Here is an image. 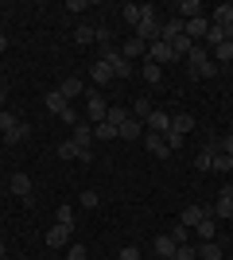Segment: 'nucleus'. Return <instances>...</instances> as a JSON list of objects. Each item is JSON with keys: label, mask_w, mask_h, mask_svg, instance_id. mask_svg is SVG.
Masks as SVG:
<instances>
[{"label": "nucleus", "mask_w": 233, "mask_h": 260, "mask_svg": "<svg viewBox=\"0 0 233 260\" xmlns=\"http://www.w3.org/2000/svg\"><path fill=\"white\" fill-rule=\"evenodd\" d=\"M159 27H163V20H159V16L148 8V12H144V20L136 23V39H144V43H155V39H159Z\"/></svg>", "instance_id": "nucleus-3"}, {"label": "nucleus", "mask_w": 233, "mask_h": 260, "mask_svg": "<svg viewBox=\"0 0 233 260\" xmlns=\"http://www.w3.org/2000/svg\"><path fill=\"white\" fill-rule=\"evenodd\" d=\"M210 23H214V27H225V23H233V4H218V8L210 12Z\"/></svg>", "instance_id": "nucleus-23"}, {"label": "nucleus", "mask_w": 233, "mask_h": 260, "mask_svg": "<svg viewBox=\"0 0 233 260\" xmlns=\"http://www.w3.org/2000/svg\"><path fill=\"white\" fill-rule=\"evenodd\" d=\"M140 124H148V117H152V105H148V98H140V101H132V109H128Z\"/></svg>", "instance_id": "nucleus-28"}, {"label": "nucleus", "mask_w": 233, "mask_h": 260, "mask_svg": "<svg viewBox=\"0 0 233 260\" xmlns=\"http://www.w3.org/2000/svg\"><path fill=\"white\" fill-rule=\"evenodd\" d=\"M8 190H12V194H16V198H23V202H31V179H27V175H23V171H16V175H12Z\"/></svg>", "instance_id": "nucleus-13"}, {"label": "nucleus", "mask_w": 233, "mask_h": 260, "mask_svg": "<svg viewBox=\"0 0 233 260\" xmlns=\"http://www.w3.org/2000/svg\"><path fill=\"white\" fill-rule=\"evenodd\" d=\"M171 237H175L179 245H190V241H187V237H190V229H187V225H175V229H171Z\"/></svg>", "instance_id": "nucleus-43"}, {"label": "nucleus", "mask_w": 233, "mask_h": 260, "mask_svg": "<svg viewBox=\"0 0 233 260\" xmlns=\"http://www.w3.org/2000/svg\"><path fill=\"white\" fill-rule=\"evenodd\" d=\"M183 62H187L190 78H214V74H218V62L210 58V51H206L202 43H194V51H190Z\"/></svg>", "instance_id": "nucleus-1"}, {"label": "nucleus", "mask_w": 233, "mask_h": 260, "mask_svg": "<svg viewBox=\"0 0 233 260\" xmlns=\"http://www.w3.org/2000/svg\"><path fill=\"white\" fill-rule=\"evenodd\" d=\"M78 155H82V152L74 148V140H70V136H66L62 144H58V159H78Z\"/></svg>", "instance_id": "nucleus-32"}, {"label": "nucleus", "mask_w": 233, "mask_h": 260, "mask_svg": "<svg viewBox=\"0 0 233 260\" xmlns=\"http://www.w3.org/2000/svg\"><path fill=\"white\" fill-rule=\"evenodd\" d=\"M43 105L51 109V113H55V117H62V113H66V109H70V101L62 98V93H58V89H51V93H47V98H43Z\"/></svg>", "instance_id": "nucleus-21"}, {"label": "nucleus", "mask_w": 233, "mask_h": 260, "mask_svg": "<svg viewBox=\"0 0 233 260\" xmlns=\"http://www.w3.org/2000/svg\"><path fill=\"white\" fill-rule=\"evenodd\" d=\"M190 128H194V117H190V113H171V132H175V136H187Z\"/></svg>", "instance_id": "nucleus-18"}, {"label": "nucleus", "mask_w": 233, "mask_h": 260, "mask_svg": "<svg viewBox=\"0 0 233 260\" xmlns=\"http://www.w3.org/2000/svg\"><path fill=\"white\" fill-rule=\"evenodd\" d=\"M128 117H132V113H128V109H124V105H109V113H105V120H109L113 128H121V124H124V120H128Z\"/></svg>", "instance_id": "nucleus-25"}, {"label": "nucleus", "mask_w": 233, "mask_h": 260, "mask_svg": "<svg viewBox=\"0 0 233 260\" xmlns=\"http://www.w3.org/2000/svg\"><path fill=\"white\" fill-rule=\"evenodd\" d=\"M121 54H124V58H128V62H132V58H140V54H148V43H144V39H136V35H128V39H124V43H121Z\"/></svg>", "instance_id": "nucleus-16"}, {"label": "nucleus", "mask_w": 233, "mask_h": 260, "mask_svg": "<svg viewBox=\"0 0 233 260\" xmlns=\"http://www.w3.org/2000/svg\"><path fill=\"white\" fill-rule=\"evenodd\" d=\"M58 93H62L66 101H74V98L86 93V82H82V78H62V82H58Z\"/></svg>", "instance_id": "nucleus-15"}, {"label": "nucleus", "mask_w": 233, "mask_h": 260, "mask_svg": "<svg viewBox=\"0 0 233 260\" xmlns=\"http://www.w3.org/2000/svg\"><path fill=\"white\" fill-rule=\"evenodd\" d=\"M140 74L148 78V86H159V82H163V66H155V62L144 58V70H140Z\"/></svg>", "instance_id": "nucleus-27"}, {"label": "nucleus", "mask_w": 233, "mask_h": 260, "mask_svg": "<svg viewBox=\"0 0 233 260\" xmlns=\"http://www.w3.org/2000/svg\"><path fill=\"white\" fill-rule=\"evenodd\" d=\"M144 4H121V20L124 23H132V27H136V23H140V20H144Z\"/></svg>", "instance_id": "nucleus-22"}, {"label": "nucleus", "mask_w": 233, "mask_h": 260, "mask_svg": "<svg viewBox=\"0 0 233 260\" xmlns=\"http://www.w3.org/2000/svg\"><path fill=\"white\" fill-rule=\"evenodd\" d=\"M0 260H12V256H8V252H4V256H0Z\"/></svg>", "instance_id": "nucleus-48"}, {"label": "nucleus", "mask_w": 233, "mask_h": 260, "mask_svg": "<svg viewBox=\"0 0 233 260\" xmlns=\"http://www.w3.org/2000/svg\"><path fill=\"white\" fill-rule=\"evenodd\" d=\"M117 136H121V140H144V124H140L136 117H128L121 128H117Z\"/></svg>", "instance_id": "nucleus-17"}, {"label": "nucleus", "mask_w": 233, "mask_h": 260, "mask_svg": "<svg viewBox=\"0 0 233 260\" xmlns=\"http://www.w3.org/2000/svg\"><path fill=\"white\" fill-rule=\"evenodd\" d=\"M152 249H155V256H159V260H171V256H175V249H179V241L171 237V233H159Z\"/></svg>", "instance_id": "nucleus-14"}, {"label": "nucleus", "mask_w": 233, "mask_h": 260, "mask_svg": "<svg viewBox=\"0 0 233 260\" xmlns=\"http://www.w3.org/2000/svg\"><path fill=\"white\" fill-rule=\"evenodd\" d=\"M175 260H198V245H179Z\"/></svg>", "instance_id": "nucleus-35"}, {"label": "nucleus", "mask_w": 233, "mask_h": 260, "mask_svg": "<svg viewBox=\"0 0 233 260\" xmlns=\"http://www.w3.org/2000/svg\"><path fill=\"white\" fill-rule=\"evenodd\" d=\"M202 12L206 8H202L198 0H183V4H179V20H198Z\"/></svg>", "instance_id": "nucleus-24"}, {"label": "nucleus", "mask_w": 233, "mask_h": 260, "mask_svg": "<svg viewBox=\"0 0 233 260\" xmlns=\"http://www.w3.org/2000/svg\"><path fill=\"white\" fill-rule=\"evenodd\" d=\"M117 260H144V256H140V249H136V245H124Z\"/></svg>", "instance_id": "nucleus-42"}, {"label": "nucleus", "mask_w": 233, "mask_h": 260, "mask_svg": "<svg viewBox=\"0 0 233 260\" xmlns=\"http://www.w3.org/2000/svg\"><path fill=\"white\" fill-rule=\"evenodd\" d=\"M78 202H82L86 210H93V206L101 202V194H97V190H82V198H78Z\"/></svg>", "instance_id": "nucleus-37"}, {"label": "nucleus", "mask_w": 233, "mask_h": 260, "mask_svg": "<svg viewBox=\"0 0 233 260\" xmlns=\"http://www.w3.org/2000/svg\"><path fill=\"white\" fill-rule=\"evenodd\" d=\"M70 229H74V225H51L43 241L51 245V249H66V245H70Z\"/></svg>", "instance_id": "nucleus-12"}, {"label": "nucleus", "mask_w": 233, "mask_h": 260, "mask_svg": "<svg viewBox=\"0 0 233 260\" xmlns=\"http://www.w3.org/2000/svg\"><path fill=\"white\" fill-rule=\"evenodd\" d=\"M97 58H101V62H109L117 78H132V62H128V58L121 54V47H113V43H109V47H101Z\"/></svg>", "instance_id": "nucleus-2"}, {"label": "nucleus", "mask_w": 233, "mask_h": 260, "mask_svg": "<svg viewBox=\"0 0 233 260\" xmlns=\"http://www.w3.org/2000/svg\"><path fill=\"white\" fill-rule=\"evenodd\" d=\"M89 78H93L97 86H105V82H113L117 74H113V66H109V62H101V58H97V62L89 66Z\"/></svg>", "instance_id": "nucleus-19"}, {"label": "nucleus", "mask_w": 233, "mask_h": 260, "mask_svg": "<svg viewBox=\"0 0 233 260\" xmlns=\"http://www.w3.org/2000/svg\"><path fill=\"white\" fill-rule=\"evenodd\" d=\"M194 167H198V171H210V167H214V155L206 152V148H202V152H198V159H194Z\"/></svg>", "instance_id": "nucleus-39"}, {"label": "nucleus", "mask_w": 233, "mask_h": 260, "mask_svg": "<svg viewBox=\"0 0 233 260\" xmlns=\"http://www.w3.org/2000/svg\"><path fill=\"white\" fill-rule=\"evenodd\" d=\"M206 31H210V20H206V16H198V20H183V35H187L190 43H194V39H206Z\"/></svg>", "instance_id": "nucleus-10"}, {"label": "nucleus", "mask_w": 233, "mask_h": 260, "mask_svg": "<svg viewBox=\"0 0 233 260\" xmlns=\"http://www.w3.org/2000/svg\"><path fill=\"white\" fill-rule=\"evenodd\" d=\"M105 113H109V101L101 98L97 89H89V93H86V120H89V124H101Z\"/></svg>", "instance_id": "nucleus-4"}, {"label": "nucleus", "mask_w": 233, "mask_h": 260, "mask_svg": "<svg viewBox=\"0 0 233 260\" xmlns=\"http://www.w3.org/2000/svg\"><path fill=\"white\" fill-rule=\"evenodd\" d=\"M58 120H62V124H66V128H74L78 120H82V113H78V109L70 105V109H66V113H62V117H58Z\"/></svg>", "instance_id": "nucleus-40"}, {"label": "nucleus", "mask_w": 233, "mask_h": 260, "mask_svg": "<svg viewBox=\"0 0 233 260\" xmlns=\"http://www.w3.org/2000/svg\"><path fill=\"white\" fill-rule=\"evenodd\" d=\"M58 225H74V206H58Z\"/></svg>", "instance_id": "nucleus-41"}, {"label": "nucleus", "mask_w": 233, "mask_h": 260, "mask_svg": "<svg viewBox=\"0 0 233 260\" xmlns=\"http://www.w3.org/2000/svg\"><path fill=\"white\" fill-rule=\"evenodd\" d=\"M93 140H117V128L109 120H101V124H93Z\"/></svg>", "instance_id": "nucleus-30"}, {"label": "nucleus", "mask_w": 233, "mask_h": 260, "mask_svg": "<svg viewBox=\"0 0 233 260\" xmlns=\"http://www.w3.org/2000/svg\"><path fill=\"white\" fill-rule=\"evenodd\" d=\"M210 58H214L218 66H222V62H233V43H218V47H214V54H210Z\"/></svg>", "instance_id": "nucleus-29"}, {"label": "nucleus", "mask_w": 233, "mask_h": 260, "mask_svg": "<svg viewBox=\"0 0 233 260\" xmlns=\"http://www.w3.org/2000/svg\"><path fill=\"white\" fill-rule=\"evenodd\" d=\"M194 233H198L202 241H214V217H202L198 225H194Z\"/></svg>", "instance_id": "nucleus-33"}, {"label": "nucleus", "mask_w": 233, "mask_h": 260, "mask_svg": "<svg viewBox=\"0 0 233 260\" xmlns=\"http://www.w3.org/2000/svg\"><path fill=\"white\" fill-rule=\"evenodd\" d=\"M4 47H8V35H4V31H0V54H4Z\"/></svg>", "instance_id": "nucleus-45"}, {"label": "nucleus", "mask_w": 233, "mask_h": 260, "mask_svg": "<svg viewBox=\"0 0 233 260\" xmlns=\"http://www.w3.org/2000/svg\"><path fill=\"white\" fill-rule=\"evenodd\" d=\"M144 132H159V136H167V132H171V113H163V109H152V117H148Z\"/></svg>", "instance_id": "nucleus-9"}, {"label": "nucleus", "mask_w": 233, "mask_h": 260, "mask_svg": "<svg viewBox=\"0 0 233 260\" xmlns=\"http://www.w3.org/2000/svg\"><path fill=\"white\" fill-rule=\"evenodd\" d=\"M0 105H4V82H0Z\"/></svg>", "instance_id": "nucleus-46"}, {"label": "nucleus", "mask_w": 233, "mask_h": 260, "mask_svg": "<svg viewBox=\"0 0 233 260\" xmlns=\"http://www.w3.org/2000/svg\"><path fill=\"white\" fill-rule=\"evenodd\" d=\"M202 217H214V214H210V206H198V202H190V206L183 210V214H179V225L194 229V225L202 221Z\"/></svg>", "instance_id": "nucleus-6"}, {"label": "nucleus", "mask_w": 233, "mask_h": 260, "mask_svg": "<svg viewBox=\"0 0 233 260\" xmlns=\"http://www.w3.org/2000/svg\"><path fill=\"white\" fill-rule=\"evenodd\" d=\"M66 260H86V245H70V249H66Z\"/></svg>", "instance_id": "nucleus-44"}, {"label": "nucleus", "mask_w": 233, "mask_h": 260, "mask_svg": "<svg viewBox=\"0 0 233 260\" xmlns=\"http://www.w3.org/2000/svg\"><path fill=\"white\" fill-rule=\"evenodd\" d=\"M0 256H4V237H0Z\"/></svg>", "instance_id": "nucleus-47"}, {"label": "nucleus", "mask_w": 233, "mask_h": 260, "mask_svg": "<svg viewBox=\"0 0 233 260\" xmlns=\"http://www.w3.org/2000/svg\"><path fill=\"white\" fill-rule=\"evenodd\" d=\"M206 43H210V47L225 43V31H222V27H214V23H210V31H206Z\"/></svg>", "instance_id": "nucleus-38"}, {"label": "nucleus", "mask_w": 233, "mask_h": 260, "mask_svg": "<svg viewBox=\"0 0 233 260\" xmlns=\"http://www.w3.org/2000/svg\"><path fill=\"white\" fill-rule=\"evenodd\" d=\"M179 35H183V20H163V27H159V39H163V43H175Z\"/></svg>", "instance_id": "nucleus-20"}, {"label": "nucleus", "mask_w": 233, "mask_h": 260, "mask_svg": "<svg viewBox=\"0 0 233 260\" xmlns=\"http://www.w3.org/2000/svg\"><path fill=\"white\" fill-rule=\"evenodd\" d=\"M74 43H93V27H89V23H82V27H74Z\"/></svg>", "instance_id": "nucleus-34"}, {"label": "nucleus", "mask_w": 233, "mask_h": 260, "mask_svg": "<svg viewBox=\"0 0 233 260\" xmlns=\"http://www.w3.org/2000/svg\"><path fill=\"white\" fill-rule=\"evenodd\" d=\"M144 144H148V152H152L155 159H167V155H171V144H167V136H159V132H144Z\"/></svg>", "instance_id": "nucleus-8"}, {"label": "nucleus", "mask_w": 233, "mask_h": 260, "mask_svg": "<svg viewBox=\"0 0 233 260\" xmlns=\"http://www.w3.org/2000/svg\"><path fill=\"white\" fill-rule=\"evenodd\" d=\"M210 171H233V159H229V155H222V152H218V155H214V167H210Z\"/></svg>", "instance_id": "nucleus-36"}, {"label": "nucleus", "mask_w": 233, "mask_h": 260, "mask_svg": "<svg viewBox=\"0 0 233 260\" xmlns=\"http://www.w3.org/2000/svg\"><path fill=\"white\" fill-rule=\"evenodd\" d=\"M16 124H20V117H16V113H12V109H0V132H4V136H8V132L16 128Z\"/></svg>", "instance_id": "nucleus-31"}, {"label": "nucleus", "mask_w": 233, "mask_h": 260, "mask_svg": "<svg viewBox=\"0 0 233 260\" xmlns=\"http://www.w3.org/2000/svg\"><path fill=\"white\" fill-rule=\"evenodd\" d=\"M70 140H74L78 152H93V124H89V120H78L74 128H70Z\"/></svg>", "instance_id": "nucleus-5"}, {"label": "nucleus", "mask_w": 233, "mask_h": 260, "mask_svg": "<svg viewBox=\"0 0 233 260\" xmlns=\"http://www.w3.org/2000/svg\"><path fill=\"white\" fill-rule=\"evenodd\" d=\"M214 217H233V186H222V194H218V202L210 206Z\"/></svg>", "instance_id": "nucleus-11"}, {"label": "nucleus", "mask_w": 233, "mask_h": 260, "mask_svg": "<svg viewBox=\"0 0 233 260\" xmlns=\"http://www.w3.org/2000/svg\"><path fill=\"white\" fill-rule=\"evenodd\" d=\"M148 62H155V66H163V62H175V54H171V43H163V39L148 43Z\"/></svg>", "instance_id": "nucleus-7"}, {"label": "nucleus", "mask_w": 233, "mask_h": 260, "mask_svg": "<svg viewBox=\"0 0 233 260\" xmlns=\"http://www.w3.org/2000/svg\"><path fill=\"white\" fill-rule=\"evenodd\" d=\"M198 260H222V245H218V241H202L198 245Z\"/></svg>", "instance_id": "nucleus-26"}]
</instances>
